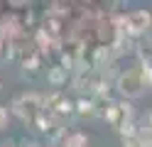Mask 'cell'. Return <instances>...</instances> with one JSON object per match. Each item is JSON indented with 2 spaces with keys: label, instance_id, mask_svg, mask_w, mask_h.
<instances>
[{
  "label": "cell",
  "instance_id": "cell-3",
  "mask_svg": "<svg viewBox=\"0 0 152 147\" xmlns=\"http://www.w3.org/2000/svg\"><path fill=\"white\" fill-rule=\"evenodd\" d=\"M137 137H145V140H152V110H147L140 118V127H137Z\"/></svg>",
  "mask_w": 152,
  "mask_h": 147
},
{
  "label": "cell",
  "instance_id": "cell-6",
  "mask_svg": "<svg viewBox=\"0 0 152 147\" xmlns=\"http://www.w3.org/2000/svg\"><path fill=\"white\" fill-rule=\"evenodd\" d=\"M7 127V108L0 105V130H5Z\"/></svg>",
  "mask_w": 152,
  "mask_h": 147
},
{
  "label": "cell",
  "instance_id": "cell-2",
  "mask_svg": "<svg viewBox=\"0 0 152 147\" xmlns=\"http://www.w3.org/2000/svg\"><path fill=\"white\" fill-rule=\"evenodd\" d=\"M152 25V17L147 10H135V12H130L125 17V27H128V32L132 34H142V32H147Z\"/></svg>",
  "mask_w": 152,
  "mask_h": 147
},
{
  "label": "cell",
  "instance_id": "cell-8",
  "mask_svg": "<svg viewBox=\"0 0 152 147\" xmlns=\"http://www.w3.org/2000/svg\"><path fill=\"white\" fill-rule=\"evenodd\" d=\"M52 147H66V145H52Z\"/></svg>",
  "mask_w": 152,
  "mask_h": 147
},
{
  "label": "cell",
  "instance_id": "cell-7",
  "mask_svg": "<svg viewBox=\"0 0 152 147\" xmlns=\"http://www.w3.org/2000/svg\"><path fill=\"white\" fill-rule=\"evenodd\" d=\"M25 147H39V145H34V142H30V145H25Z\"/></svg>",
  "mask_w": 152,
  "mask_h": 147
},
{
  "label": "cell",
  "instance_id": "cell-1",
  "mask_svg": "<svg viewBox=\"0 0 152 147\" xmlns=\"http://www.w3.org/2000/svg\"><path fill=\"white\" fill-rule=\"evenodd\" d=\"M118 91L128 98H137L145 93V81H142L140 69H130V71L118 76Z\"/></svg>",
  "mask_w": 152,
  "mask_h": 147
},
{
  "label": "cell",
  "instance_id": "cell-4",
  "mask_svg": "<svg viewBox=\"0 0 152 147\" xmlns=\"http://www.w3.org/2000/svg\"><path fill=\"white\" fill-rule=\"evenodd\" d=\"M66 147H88V137L83 132H71L69 137H66Z\"/></svg>",
  "mask_w": 152,
  "mask_h": 147
},
{
  "label": "cell",
  "instance_id": "cell-5",
  "mask_svg": "<svg viewBox=\"0 0 152 147\" xmlns=\"http://www.w3.org/2000/svg\"><path fill=\"white\" fill-rule=\"evenodd\" d=\"M79 113L86 115V118H93V115H96V105H93L91 101H81L79 103Z\"/></svg>",
  "mask_w": 152,
  "mask_h": 147
}]
</instances>
